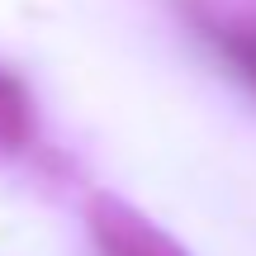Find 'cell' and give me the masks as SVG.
Masks as SVG:
<instances>
[{
    "mask_svg": "<svg viewBox=\"0 0 256 256\" xmlns=\"http://www.w3.org/2000/svg\"><path fill=\"white\" fill-rule=\"evenodd\" d=\"M90 228H95L100 256H185L166 232H156L152 223H142L138 214H128L124 204H110V200L95 209Z\"/></svg>",
    "mask_w": 256,
    "mask_h": 256,
    "instance_id": "1",
    "label": "cell"
},
{
    "mask_svg": "<svg viewBox=\"0 0 256 256\" xmlns=\"http://www.w3.org/2000/svg\"><path fill=\"white\" fill-rule=\"evenodd\" d=\"M28 138V95L14 76L0 72V147H19Z\"/></svg>",
    "mask_w": 256,
    "mask_h": 256,
    "instance_id": "2",
    "label": "cell"
},
{
    "mask_svg": "<svg viewBox=\"0 0 256 256\" xmlns=\"http://www.w3.org/2000/svg\"><path fill=\"white\" fill-rule=\"evenodd\" d=\"M223 52H228V57H232V66H238V72L256 86V24L228 28V34H223Z\"/></svg>",
    "mask_w": 256,
    "mask_h": 256,
    "instance_id": "3",
    "label": "cell"
}]
</instances>
